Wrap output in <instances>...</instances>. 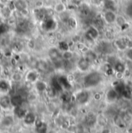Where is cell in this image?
<instances>
[{"label": "cell", "instance_id": "6da1fadb", "mask_svg": "<svg viewBox=\"0 0 132 133\" xmlns=\"http://www.w3.org/2000/svg\"><path fill=\"white\" fill-rule=\"evenodd\" d=\"M103 81V74L98 70H90L83 77V85L86 89L98 86Z\"/></svg>", "mask_w": 132, "mask_h": 133}, {"label": "cell", "instance_id": "7a4b0ae2", "mask_svg": "<svg viewBox=\"0 0 132 133\" xmlns=\"http://www.w3.org/2000/svg\"><path fill=\"white\" fill-rule=\"evenodd\" d=\"M91 65H92V64L89 61H87L84 56L80 57L75 64L77 69L81 74H86L88 71H90L91 68Z\"/></svg>", "mask_w": 132, "mask_h": 133}, {"label": "cell", "instance_id": "3957f363", "mask_svg": "<svg viewBox=\"0 0 132 133\" xmlns=\"http://www.w3.org/2000/svg\"><path fill=\"white\" fill-rule=\"evenodd\" d=\"M117 13L114 10H110V9H106L103 14L101 15L104 23L107 26H112L114 25L116 17H117Z\"/></svg>", "mask_w": 132, "mask_h": 133}, {"label": "cell", "instance_id": "277c9868", "mask_svg": "<svg viewBox=\"0 0 132 133\" xmlns=\"http://www.w3.org/2000/svg\"><path fill=\"white\" fill-rule=\"evenodd\" d=\"M48 57L51 63L62 60V50L57 47H52L48 50Z\"/></svg>", "mask_w": 132, "mask_h": 133}, {"label": "cell", "instance_id": "5b68a950", "mask_svg": "<svg viewBox=\"0 0 132 133\" xmlns=\"http://www.w3.org/2000/svg\"><path fill=\"white\" fill-rule=\"evenodd\" d=\"M50 61L44 60V59H39L37 60L36 62V70L38 72H42V73H46L50 70Z\"/></svg>", "mask_w": 132, "mask_h": 133}, {"label": "cell", "instance_id": "8992f818", "mask_svg": "<svg viewBox=\"0 0 132 133\" xmlns=\"http://www.w3.org/2000/svg\"><path fill=\"white\" fill-rule=\"evenodd\" d=\"M114 26H116L120 30H124L126 29L127 26H130V24L128 23V19L125 16H124L123 15H117Z\"/></svg>", "mask_w": 132, "mask_h": 133}, {"label": "cell", "instance_id": "52a82bcc", "mask_svg": "<svg viewBox=\"0 0 132 133\" xmlns=\"http://www.w3.org/2000/svg\"><path fill=\"white\" fill-rule=\"evenodd\" d=\"M90 98V94L87 90H82L80 91L76 97V101L80 104H84L87 103Z\"/></svg>", "mask_w": 132, "mask_h": 133}, {"label": "cell", "instance_id": "ba28073f", "mask_svg": "<svg viewBox=\"0 0 132 133\" xmlns=\"http://www.w3.org/2000/svg\"><path fill=\"white\" fill-rule=\"evenodd\" d=\"M23 99H24V98L23 96H21L20 95L17 94V93L13 95L12 97H10L12 106H13L15 108L21 106L23 102Z\"/></svg>", "mask_w": 132, "mask_h": 133}, {"label": "cell", "instance_id": "9c48e42d", "mask_svg": "<svg viewBox=\"0 0 132 133\" xmlns=\"http://www.w3.org/2000/svg\"><path fill=\"white\" fill-rule=\"evenodd\" d=\"M0 106L3 109H9L12 106L10 97L8 95H2L0 97Z\"/></svg>", "mask_w": 132, "mask_h": 133}, {"label": "cell", "instance_id": "30bf717a", "mask_svg": "<svg viewBox=\"0 0 132 133\" xmlns=\"http://www.w3.org/2000/svg\"><path fill=\"white\" fill-rule=\"evenodd\" d=\"M38 71L36 70V69H33L31 70L30 72H28L26 75V78L28 81L30 82H32V83H35L36 81H38Z\"/></svg>", "mask_w": 132, "mask_h": 133}, {"label": "cell", "instance_id": "8fae6325", "mask_svg": "<svg viewBox=\"0 0 132 133\" xmlns=\"http://www.w3.org/2000/svg\"><path fill=\"white\" fill-rule=\"evenodd\" d=\"M35 88H36L37 91L43 92V91H44L47 88V85H46V84L44 81L38 80V81H36L35 82Z\"/></svg>", "mask_w": 132, "mask_h": 133}, {"label": "cell", "instance_id": "7c38bea8", "mask_svg": "<svg viewBox=\"0 0 132 133\" xmlns=\"http://www.w3.org/2000/svg\"><path fill=\"white\" fill-rule=\"evenodd\" d=\"M14 122V118L11 115H6L2 119V125L5 127L11 126Z\"/></svg>", "mask_w": 132, "mask_h": 133}, {"label": "cell", "instance_id": "4fadbf2b", "mask_svg": "<svg viewBox=\"0 0 132 133\" xmlns=\"http://www.w3.org/2000/svg\"><path fill=\"white\" fill-rule=\"evenodd\" d=\"M36 121V116L34 115L33 113L31 112H28L26 114V115L24 116V122L27 124V125H31L33 124Z\"/></svg>", "mask_w": 132, "mask_h": 133}, {"label": "cell", "instance_id": "5bb4252c", "mask_svg": "<svg viewBox=\"0 0 132 133\" xmlns=\"http://www.w3.org/2000/svg\"><path fill=\"white\" fill-rule=\"evenodd\" d=\"M73 57H74V54L70 50L62 51V59L64 61H72Z\"/></svg>", "mask_w": 132, "mask_h": 133}, {"label": "cell", "instance_id": "9a60e30c", "mask_svg": "<svg viewBox=\"0 0 132 133\" xmlns=\"http://www.w3.org/2000/svg\"><path fill=\"white\" fill-rule=\"evenodd\" d=\"M15 7L19 11H23L26 9V2L24 0H16L15 2Z\"/></svg>", "mask_w": 132, "mask_h": 133}, {"label": "cell", "instance_id": "2e32d148", "mask_svg": "<svg viewBox=\"0 0 132 133\" xmlns=\"http://www.w3.org/2000/svg\"><path fill=\"white\" fill-rule=\"evenodd\" d=\"M54 10L58 12V13H63L66 11V6L64 3L62 2H60V3H57L55 7H54Z\"/></svg>", "mask_w": 132, "mask_h": 133}, {"label": "cell", "instance_id": "e0dca14e", "mask_svg": "<svg viewBox=\"0 0 132 133\" xmlns=\"http://www.w3.org/2000/svg\"><path fill=\"white\" fill-rule=\"evenodd\" d=\"M23 76L19 72L14 73L12 75V81L14 82H20L23 80Z\"/></svg>", "mask_w": 132, "mask_h": 133}, {"label": "cell", "instance_id": "ac0fdd59", "mask_svg": "<svg viewBox=\"0 0 132 133\" xmlns=\"http://www.w3.org/2000/svg\"><path fill=\"white\" fill-rule=\"evenodd\" d=\"M123 54H124V58L126 61L132 63V50H127Z\"/></svg>", "mask_w": 132, "mask_h": 133}, {"label": "cell", "instance_id": "d6986e66", "mask_svg": "<svg viewBox=\"0 0 132 133\" xmlns=\"http://www.w3.org/2000/svg\"><path fill=\"white\" fill-rule=\"evenodd\" d=\"M9 84L5 81H0V90L2 91H7L9 90Z\"/></svg>", "mask_w": 132, "mask_h": 133}, {"label": "cell", "instance_id": "ffe728a7", "mask_svg": "<svg viewBox=\"0 0 132 133\" xmlns=\"http://www.w3.org/2000/svg\"><path fill=\"white\" fill-rule=\"evenodd\" d=\"M129 30L131 31V36H132V23L130 24V27H129Z\"/></svg>", "mask_w": 132, "mask_h": 133}, {"label": "cell", "instance_id": "44dd1931", "mask_svg": "<svg viewBox=\"0 0 132 133\" xmlns=\"http://www.w3.org/2000/svg\"><path fill=\"white\" fill-rule=\"evenodd\" d=\"M2 3H6V2L8 1V0H0Z\"/></svg>", "mask_w": 132, "mask_h": 133}, {"label": "cell", "instance_id": "7402d4cb", "mask_svg": "<svg viewBox=\"0 0 132 133\" xmlns=\"http://www.w3.org/2000/svg\"><path fill=\"white\" fill-rule=\"evenodd\" d=\"M0 72H1V70H0Z\"/></svg>", "mask_w": 132, "mask_h": 133}]
</instances>
